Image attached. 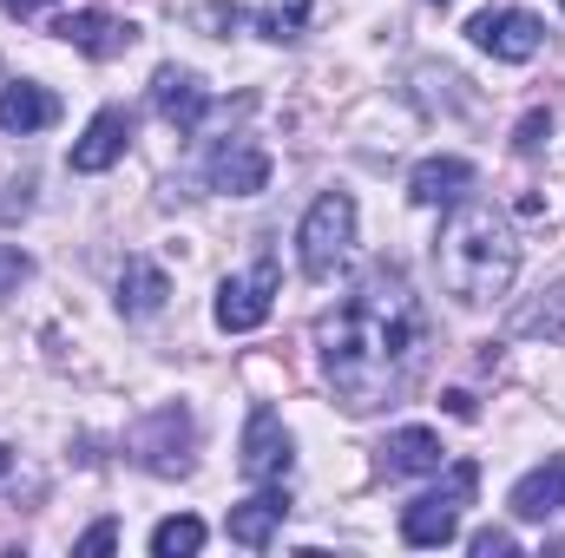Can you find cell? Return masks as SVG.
Segmentation results:
<instances>
[{"label": "cell", "mask_w": 565, "mask_h": 558, "mask_svg": "<svg viewBox=\"0 0 565 558\" xmlns=\"http://www.w3.org/2000/svg\"><path fill=\"white\" fill-rule=\"evenodd\" d=\"M427 362V309L395 264L369 270L355 296L322 322V375L349 415H375L408 395Z\"/></svg>", "instance_id": "cell-1"}, {"label": "cell", "mask_w": 565, "mask_h": 558, "mask_svg": "<svg viewBox=\"0 0 565 558\" xmlns=\"http://www.w3.org/2000/svg\"><path fill=\"white\" fill-rule=\"evenodd\" d=\"M434 264H440V289L467 309L480 302H500L513 277H520V237L507 224L500 204H454V217L440 224V244H434Z\"/></svg>", "instance_id": "cell-2"}, {"label": "cell", "mask_w": 565, "mask_h": 558, "mask_svg": "<svg viewBox=\"0 0 565 558\" xmlns=\"http://www.w3.org/2000/svg\"><path fill=\"white\" fill-rule=\"evenodd\" d=\"M355 250V197L349 191H322L309 211H302V230H296V257H302V277L329 282Z\"/></svg>", "instance_id": "cell-3"}, {"label": "cell", "mask_w": 565, "mask_h": 558, "mask_svg": "<svg viewBox=\"0 0 565 558\" xmlns=\"http://www.w3.org/2000/svg\"><path fill=\"white\" fill-rule=\"evenodd\" d=\"M473 486H480V466H473V460H454V466H447V480H440L434 493H422V500H408V506H402V539H408L415 552L447 546V539L460 533V513H467Z\"/></svg>", "instance_id": "cell-4"}, {"label": "cell", "mask_w": 565, "mask_h": 558, "mask_svg": "<svg viewBox=\"0 0 565 558\" xmlns=\"http://www.w3.org/2000/svg\"><path fill=\"white\" fill-rule=\"evenodd\" d=\"M191 440H198V427H191V408H184V401L151 408V415L132 427V453H139L145 473H158V480L191 473Z\"/></svg>", "instance_id": "cell-5"}, {"label": "cell", "mask_w": 565, "mask_h": 558, "mask_svg": "<svg viewBox=\"0 0 565 558\" xmlns=\"http://www.w3.org/2000/svg\"><path fill=\"white\" fill-rule=\"evenodd\" d=\"M270 302H277V257H257L244 277H224L211 315H217V329L250 335V329H264V322H270Z\"/></svg>", "instance_id": "cell-6"}, {"label": "cell", "mask_w": 565, "mask_h": 558, "mask_svg": "<svg viewBox=\"0 0 565 558\" xmlns=\"http://www.w3.org/2000/svg\"><path fill=\"white\" fill-rule=\"evenodd\" d=\"M467 40L480 46V53H493V60H533L540 46H546V20L540 13H526V7H487L473 26H467Z\"/></svg>", "instance_id": "cell-7"}, {"label": "cell", "mask_w": 565, "mask_h": 558, "mask_svg": "<svg viewBox=\"0 0 565 558\" xmlns=\"http://www.w3.org/2000/svg\"><path fill=\"white\" fill-rule=\"evenodd\" d=\"M244 480H257V486H277L289 480V466H296V440H289V427H282L277 408H250L244 420Z\"/></svg>", "instance_id": "cell-8"}, {"label": "cell", "mask_w": 565, "mask_h": 558, "mask_svg": "<svg viewBox=\"0 0 565 558\" xmlns=\"http://www.w3.org/2000/svg\"><path fill=\"white\" fill-rule=\"evenodd\" d=\"M204 178H211V191H224V197H257L264 184H270V151L257 139H217L211 144V158H204Z\"/></svg>", "instance_id": "cell-9"}, {"label": "cell", "mask_w": 565, "mask_h": 558, "mask_svg": "<svg viewBox=\"0 0 565 558\" xmlns=\"http://www.w3.org/2000/svg\"><path fill=\"white\" fill-rule=\"evenodd\" d=\"M46 33H53V40H66V46H79V53H93V60H113V53H126V46L139 40V26H132V20H113V13H99V7L60 13Z\"/></svg>", "instance_id": "cell-10"}, {"label": "cell", "mask_w": 565, "mask_h": 558, "mask_svg": "<svg viewBox=\"0 0 565 558\" xmlns=\"http://www.w3.org/2000/svg\"><path fill=\"white\" fill-rule=\"evenodd\" d=\"M151 106H158V119H164L171 132H198L204 112H211V93H204L198 73H184V66H158V79H151Z\"/></svg>", "instance_id": "cell-11"}, {"label": "cell", "mask_w": 565, "mask_h": 558, "mask_svg": "<svg viewBox=\"0 0 565 558\" xmlns=\"http://www.w3.org/2000/svg\"><path fill=\"white\" fill-rule=\"evenodd\" d=\"M126 144H132V112H126V106H106V112H93V126L73 144V171H79V178L113 171V164L126 158Z\"/></svg>", "instance_id": "cell-12"}, {"label": "cell", "mask_w": 565, "mask_h": 558, "mask_svg": "<svg viewBox=\"0 0 565 558\" xmlns=\"http://www.w3.org/2000/svg\"><path fill=\"white\" fill-rule=\"evenodd\" d=\"M440 460H447V447H440V433H434V427H395V433L375 447V466H382L388 480L440 473Z\"/></svg>", "instance_id": "cell-13"}, {"label": "cell", "mask_w": 565, "mask_h": 558, "mask_svg": "<svg viewBox=\"0 0 565 558\" xmlns=\"http://www.w3.org/2000/svg\"><path fill=\"white\" fill-rule=\"evenodd\" d=\"M289 519V493L277 486H264V493H250L244 506H231V519H224V533H231V546H244V552H264L270 539H277V526Z\"/></svg>", "instance_id": "cell-14"}, {"label": "cell", "mask_w": 565, "mask_h": 558, "mask_svg": "<svg viewBox=\"0 0 565 558\" xmlns=\"http://www.w3.org/2000/svg\"><path fill=\"white\" fill-rule=\"evenodd\" d=\"M467 184H473V164H467V158H422V164L408 171V197H415L422 211L460 204V197H467Z\"/></svg>", "instance_id": "cell-15"}, {"label": "cell", "mask_w": 565, "mask_h": 558, "mask_svg": "<svg viewBox=\"0 0 565 558\" xmlns=\"http://www.w3.org/2000/svg\"><path fill=\"white\" fill-rule=\"evenodd\" d=\"M60 119V99L46 93V86H33V79H13V86H0V132H46Z\"/></svg>", "instance_id": "cell-16"}, {"label": "cell", "mask_w": 565, "mask_h": 558, "mask_svg": "<svg viewBox=\"0 0 565 558\" xmlns=\"http://www.w3.org/2000/svg\"><path fill=\"white\" fill-rule=\"evenodd\" d=\"M520 519H559L565 513V453H553L546 466H533L520 486H513V500H507Z\"/></svg>", "instance_id": "cell-17"}, {"label": "cell", "mask_w": 565, "mask_h": 558, "mask_svg": "<svg viewBox=\"0 0 565 558\" xmlns=\"http://www.w3.org/2000/svg\"><path fill=\"white\" fill-rule=\"evenodd\" d=\"M164 296H171V277L151 257H126V270H119V315L126 322H145V315L164 309Z\"/></svg>", "instance_id": "cell-18"}, {"label": "cell", "mask_w": 565, "mask_h": 558, "mask_svg": "<svg viewBox=\"0 0 565 558\" xmlns=\"http://www.w3.org/2000/svg\"><path fill=\"white\" fill-rule=\"evenodd\" d=\"M204 546V519H191V513H178V519H158L151 526V552L158 558H191Z\"/></svg>", "instance_id": "cell-19"}, {"label": "cell", "mask_w": 565, "mask_h": 558, "mask_svg": "<svg viewBox=\"0 0 565 558\" xmlns=\"http://www.w3.org/2000/svg\"><path fill=\"white\" fill-rule=\"evenodd\" d=\"M513 329H520V335H546V342H565V282H559V289H546V302L520 309V315H513Z\"/></svg>", "instance_id": "cell-20"}, {"label": "cell", "mask_w": 565, "mask_h": 558, "mask_svg": "<svg viewBox=\"0 0 565 558\" xmlns=\"http://www.w3.org/2000/svg\"><path fill=\"white\" fill-rule=\"evenodd\" d=\"M302 26H309V0H264V13H257V33L264 40H302Z\"/></svg>", "instance_id": "cell-21"}, {"label": "cell", "mask_w": 565, "mask_h": 558, "mask_svg": "<svg viewBox=\"0 0 565 558\" xmlns=\"http://www.w3.org/2000/svg\"><path fill=\"white\" fill-rule=\"evenodd\" d=\"M26 277H33V257L20 244H0V296H13Z\"/></svg>", "instance_id": "cell-22"}, {"label": "cell", "mask_w": 565, "mask_h": 558, "mask_svg": "<svg viewBox=\"0 0 565 558\" xmlns=\"http://www.w3.org/2000/svg\"><path fill=\"white\" fill-rule=\"evenodd\" d=\"M244 13H237V0H211V7H198V26H211V33H231Z\"/></svg>", "instance_id": "cell-23"}, {"label": "cell", "mask_w": 565, "mask_h": 558, "mask_svg": "<svg viewBox=\"0 0 565 558\" xmlns=\"http://www.w3.org/2000/svg\"><path fill=\"white\" fill-rule=\"evenodd\" d=\"M467 546H473V558H493V552H513V546H520V539H513V533H507V526H487V533H473V539H467Z\"/></svg>", "instance_id": "cell-24"}, {"label": "cell", "mask_w": 565, "mask_h": 558, "mask_svg": "<svg viewBox=\"0 0 565 558\" xmlns=\"http://www.w3.org/2000/svg\"><path fill=\"white\" fill-rule=\"evenodd\" d=\"M546 132H553V112H526V119H520V151H540V139H546Z\"/></svg>", "instance_id": "cell-25"}, {"label": "cell", "mask_w": 565, "mask_h": 558, "mask_svg": "<svg viewBox=\"0 0 565 558\" xmlns=\"http://www.w3.org/2000/svg\"><path fill=\"white\" fill-rule=\"evenodd\" d=\"M113 546H119V526H113V519H99V526L79 539V552H113Z\"/></svg>", "instance_id": "cell-26"}, {"label": "cell", "mask_w": 565, "mask_h": 558, "mask_svg": "<svg viewBox=\"0 0 565 558\" xmlns=\"http://www.w3.org/2000/svg\"><path fill=\"white\" fill-rule=\"evenodd\" d=\"M46 0H0V13H40Z\"/></svg>", "instance_id": "cell-27"}, {"label": "cell", "mask_w": 565, "mask_h": 558, "mask_svg": "<svg viewBox=\"0 0 565 558\" xmlns=\"http://www.w3.org/2000/svg\"><path fill=\"white\" fill-rule=\"evenodd\" d=\"M7 466H13V453H7V447H0V480H7Z\"/></svg>", "instance_id": "cell-28"}, {"label": "cell", "mask_w": 565, "mask_h": 558, "mask_svg": "<svg viewBox=\"0 0 565 558\" xmlns=\"http://www.w3.org/2000/svg\"><path fill=\"white\" fill-rule=\"evenodd\" d=\"M434 7H447V0H434Z\"/></svg>", "instance_id": "cell-29"}]
</instances>
